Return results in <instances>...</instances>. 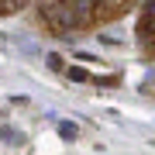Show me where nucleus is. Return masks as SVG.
<instances>
[{
	"instance_id": "1",
	"label": "nucleus",
	"mask_w": 155,
	"mask_h": 155,
	"mask_svg": "<svg viewBox=\"0 0 155 155\" xmlns=\"http://www.w3.org/2000/svg\"><path fill=\"white\" fill-rule=\"evenodd\" d=\"M0 138H4V141H17V145L24 141V138H21V131H14V127H4V131H0Z\"/></svg>"
},
{
	"instance_id": "2",
	"label": "nucleus",
	"mask_w": 155,
	"mask_h": 155,
	"mask_svg": "<svg viewBox=\"0 0 155 155\" xmlns=\"http://www.w3.org/2000/svg\"><path fill=\"white\" fill-rule=\"evenodd\" d=\"M59 134H62V138H76V124L62 121V124H59Z\"/></svg>"
},
{
	"instance_id": "3",
	"label": "nucleus",
	"mask_w": 155,
	"mask_h": 155,
	"mask_svg": "<svg viewBox=\"0 0 155 155\" xmlns=\"http://www.w3.org/2000/svg\"><path fill=\"white\" fill-rule=\"evenodd\" d=\"M69 76L76 79V83H83V79H90V76H86V69H69Z\"/></svg>"
},
{
	"instance_id": "4",
	"label": "nucleus",
	"mask_w": 155,
	"mask_h": 155,
	"mask_svg": "<svg viewBox=\"0 0 155 155\" xmlns=\"http://www.w3.org/2000/svg\"><path fill=\"white\" fill-rule=\"evenodd\" d=\"M48 66L52 69H62V55H48Z\"/></svg>"
}]
</instances>
